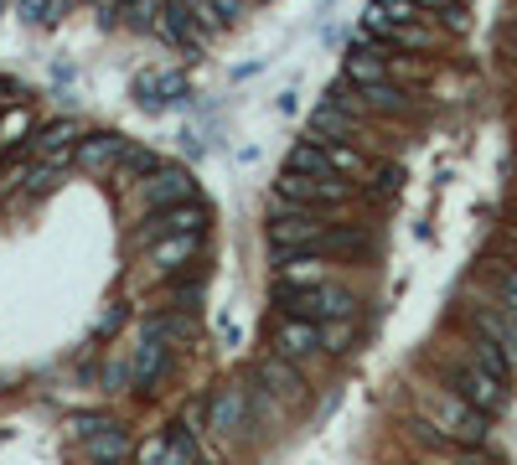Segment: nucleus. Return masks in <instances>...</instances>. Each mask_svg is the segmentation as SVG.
<instances>
[{"label": "nucleus", "instance_id": "obj_1", "mask_svg": "<svg viewBox=\"0 0 517 465\" xmlns=\"http://www.w3.org/2000/svg\"><path fill=\"white\" fill-rule=\"evenodd\" d=\"M419 414L440 424L455 445H481L486 440V414L476 403H466L455 388H419Z\"/></svg>", "mask_w": 517, "mask_h": 465}, {"label": "nucleus", "instance_id": "obj_2", "mask_svg": "<svg viewBox=\"0 0 517 465\" xmlns=\"http://www.w3.org/2000/svg\"><path fill=\"white\" fill-rule=\"evenodd\" d=\"M275 300L285 316H306V321H342L357 310L352 290L337 285V279H326V285H280L275 279Z\"/></svg>", "mask_w": 517, "mask_h": 465}, {"label": "nucleus", "instance_id": "obj_3", "mask_svg": "<svg viewBox=\"0 0 517 465\" xmlns=\"http://www.w3.org/2000/svg\"><path fill=\"white\" fill-rule=\"evenodd\" d=\"M445 388H455L466 403H476V409L492 419V414H502L507 403H512V393H507V378H497V372H486L471 352L466 357H455V362H445Z\"/></svg>", "mask_w": 517, "mask_h": 465}, {"label": "nucleus", "instance_id": "obj_4", "mask_svg": "<svg viewBox=\"0 0 517 465\" xmlns=\"http://www.w3.org/2000/svg\"><path fill=\"white\" fill-rule=\"evenodd\" d=\"M275 197L295 202V207H321V212H337L352 202V176H306V171H280L275 176Z\"/></svg>", "mask_w": 517, "mask_h": 465}, {"label": "nucleus", "instance_id": "obj_5", "mask_svg": "<svg viewBox=\"0 0 517 465\" xmlns=\"http://www.w3.org/2000/svg\"><path fill=\"white\" fill-rule=\"evenodd\" d=\"M140 223H145V228H140V238H145V243L171 238V233H207L212 207H207L202 197H192V202H176V207H161V212H145Z\"/></svg>", "mask_w": 517, "mask_h": 465}, {"label": "nucleus", "instance_id": "obj_6", "mask_svg": "<svg viewBox=\"0 0 517 465\" xmlns=\"http://www.w3.org/2000/svg\"><path fill=\"white\" fill-rule=\"evenodd\" d=\"M202 238L207 233H171V238H156V243H145V269L150 274H187L197 259H202Z\"/></svg>", "mask_w": 517, "mask_h": 465}, {"label": "nucleus", "instance_id": "obj_7", "mask_svg": "<svg viewBox=\"0 0 517 465\" xmlns=\"http://www.w3.org/2000/svg\"><path fill=\"white\" fill-rule=\"evenodd\" d=\"M192 197H197L192 171H176V166H161L150 181H140V207H145V212H161V207L192 202Z\"/></svg>", "mask_w": 517, "mask_h": 465}, {"label": "nucleus", "instance_id": "obj_8", "mask_svg": "<svg viewBox=\"0 0 517 465\" xmlns=\"http://www.w3.org/2000/svg\"><path fill=\"white\" fill-rule=\"evenodd\" d=\"M125 150H130L125 135H83V140L73 145V166L88 171V176H109V171H119Z\"/></svg>", "mask_w": 517, "mask_h": 465}, {"label": "nucleus", "instance_id": "obj_9", "mask_svg": "<svg viewBox=\"0 0 517 465\" xmlns=\"http://www.w3.org/2000/svg\"><path fill=\"white\" fill-rule=\"evenodd\" d=\"M275 352L290 357V362H311V357H321V352H326V347H321V321L285 316V321L275 326Z\"/></svg>", "mask_w": 517, "mask_h": 465}, {"label": "nucleus", "instance_id": "obj_10", "mask_svg": "<svg viewBox=\"0 0 517 465\" xmlns=\"http://www.w3.org/2000/svg\"><path fill=\"white\" fill-rule=\"evenodd\" d=\"M207 429H218V434L249 429V388L223 383L218 393H212V398H207Z\"/></svg>", "mask_w": 517, "mask_h": 465}, {"label": "nucleus", "instance_id": "obj_11", "mask_svg": "<svg viewBox=\"0 0 517 465\" xmlns=\"http://www.w3.org/2000/svg\"><path fill=\"white\" fill-rule=\"evenodd\" d=\"M171 352L176 347H166V341H156V336H140V347H135V357H130V383L140 388V393H150L166 372H171Z\"/></svg>", "mask_w": 517, "mask_h": 465}, {"label": "nucleus", "instance_id": "obj_12", "mask_svg": "<svg viewBox=\"0 0 517 465\" xmlns=\"http://www.w3.org/2000/svg\"><path fill=\"white\" fill-rule=\"evenodd\" d=\"M393 62H388V47H352L347 62H342V78L352 88H373V83H388Z\"/></svg>", "mask_w": 517, "mask_h": 465}, {"label": "nucleus", "instance_id": "obj_13", "mask_svg": "<svg viewBox=\"0 0 517 465\" xmlns=\"http://www.w3.org/2000/svg\"><path fill=\"white\" fill-rule=\"evenodd\" d=\"M471 321H476V331H486V336H492L497 341V347L517 362V316H512V310L497 300V305H476L471 310Z\"/></svg>", "mask_w": 517, "mask_h": 465}, {"label": "nucleus", "instance_id": "obj_14", "mask_svg": "<svg viewBox=\"0 0 517 465\" xmlns=\"http://www.w3.org/2000/svg\"><path fill=\"white\" fill-rule=\"evenodd\" d=\"M135 99L145 109L181 104V99H187V78H181V73H145V78H135Z\"/></svg>", "mask_w": 517, "mask_h": 465}, {"label": "nucleus", "instance_id": "obj_15", "mask_svg": "<svg viewBox=\"0 0 517 465\" xmlns=\"http://www.w3.org/2000/svg\"><path fill=\"white\" fill-rule=\"evenodd\" d=\"M275 279H280V285H326L331 259H321V254H280Z\"/></svg>", "mask_w": 517, "mask_h": 465}, {"label": "nucleus", "instance_id": "obj_16", "mask_svg": "<svg viewBox=\"0 0 517 465\" xmlns=\"http://www.w3.org/2000/svg\"><path fill=\"white\" fill-rule=\"evenodd\" d=\"M140 336H156V341H166V347H187L192 341V321H187V310H156V316H145V326H140Z\"/></svg>", "mask_w": 517, "mask_h": 465}, {"label": "nucleus", "instance_id": "obj_17", "mask_svg": "<svg viewBox=\"0 0 517 465\" xmlns=\"http://www.w3.org/2000/svg\"><path fill=\"white\" fill-rule=\"evenodd\" d=\"M88 455H94V465H119L130 455V440L119 424H99L94 434H88Z\"/></svg>", "mask_w": 517, "mask_h": 465}, {"label": "nucleus", "instance_id": "obj_18", "mask_svg": "<svg viewBox=\"0 0 517 465\" xmlns=\"http://www.w3.org/2000/svg\"><path fill=\"white\" fill-rule=\"evenodd\" d=\"M259 378H264L269 388H280L285 398H300V393H306V383H300V372H295V362H290V357H280V352H269V357H259Z\"/></svg>", "mask_w": 517, "mask_h": 465}, {"label": "nucleus", "instance_id": "obj_19", "mask_svg": "<svg viewBox=\"0 0 517 465\" xmlns=\"http://www.w3.org/2000/svg\"><path fill=\"white\" fill-rule=\"evenodd\" d=\"M285 166H290V171H306V176H342L337 166H331V155H326L311 135L290 145V161H285Z\"/></svg>", "mask_w": 517, "mask_h": 465}, {"label": "nucleus", "instance_id": "obj_20", "mask_svg": "<svg viewBox=\"0 0 517 465\" xmlns=\"http://www.w3.org/2000/svg\"><path fill=\"white\" fill-rule=\"evenodd\" d=\"M466 352H471V357H476V362H481L486 372H497V378H507V383H512L517 362H512V357H507V352H502V347H497V341L486 336V331H476V336L466 341Z\"/></svg>", "mask_w": 517, "mask_h": 465}, {"label": "nucleus", "instance_id": "obj_21", "mask_svg": "<svg viewBox=\"0 0 517 465\" xmlns=\"http://www.w3.org/2000/svg\"><path fill=\"white\" fill-rule=\"evenodd\" d=\"M362 104L378 109V114H409L414 109V93H404L399 83H373V88H357Z\"/></svg>", "mask_w": 517, "mask_h": 465}, {"label": "nucleus", "instance_id": "obj_22", "mask_svg": "<svg viewBox=\"0 0 517 465\" xmlns=\"http://www.w3.org/2000/svg\"><path fill=\"white\" fill-rule=\"evenodd\" d=\"M311 140L331 155V166H337L342 176H352V181H357V176H368V161H362V150H357L352 140H326V135H311Z\"/></svg>", "mask_w": 517, "mask_h": 465}, {"label": "nucleus", "instance_id": "obj_23", "mask_svg": "<svg viewBox=\"0 0 517 465\" xmlns=\"http://www.w3.org/2000/svg\"><path fill=\"white\" fill-rule=\"evenodd\" d=\"M388 47H409V52H435V26H424V21H404V26H393Z\"/></svg>", "mask_w": 517, "mask_h": 465}, {"label": "nucleus", "instance_id": "obj_24", "mask_svg": "<svg viewBox=\"0 0 517 465\" xmlns=\"http://www.w3.org/2000/svg\"><path fill=\"white\" fill-rule=\"evenodd\" d=\"M161 465H197V434H192V424H187V419H181V424L171 429V445H166Z\"/></svg>", "mask_w": 517, "mask_h": 465}, {"label": "nucleus", "instance_id": "obj_25", "mask_svg": "<svg viewBox=\"0 0 517 465\" xmlns=\"http://www.w3.org/2000/svg\"><path fill=\"white\" fill-rule=\"evenodd\" d=\"M73 145H78V124H68V119H63V124H47V130L37 135V145H32V150H37V155H68Z\"/></svg>", "mask_w": 517, "mask_h": 465}, {"label": "nucleus", "instance_id": "obj_26", "mask_svg": "<svg viewBox=\"0 0 517 465\" xmlns=\"http://www.w3.org/2000/svg\"><path fill=\"white\" fill-rule=\"evenodd\" d=\"M156 171H161V155L150 150V145H130V150H125V161H119V176H125V181L156 176Z\"/></svg>", "mask_w": 517, "mask_h": 465}, {"label": "nucleus", "instance_id": "obj_27", "mask_svg": "<svg viewBox=\"0 0 517 465\" xmlns=\"http://www.w3.org/2000/svg\"><path fill=\"white\" fill-rule=\"evenodd\" d=\"M68 161H73V155H37V171L26 176V186H32V192H52V186L63 181Z\"/></svg>", "mask_w": 517, "mask_h": 465}, {"label": "nucleus", "instance_id": "obj_28", "mask_svg": "<svg viewBox=\"0 0 517 465\" xmlns=\"http://www.w3.org/2000/svg\"><path fill=\"white\" fill-rule=\"evenodd\" d=\"M492 279H497V300L517 316V264H502V259H492Z\"/></svg>", "mask_w": 517, "mask_h": 465}, {"label": "nucleus", "instance_id": "obj_29", "mask_svg": "<svg viewBox=\"0 0 517 465\" xmlns=\"http://www.w3.org/2000/svg\"><path fill=\"white\" fill-rule=\"evenodd\" d=\"M166 305H171V310H197V305H202V279H192V285H187V279L171 285V290H166Z\"/></svg>", "mask_w": 517, "mask_h": 465}, {"label": "nucleus", "instance_id": "obj_30", "mask_svg": "<svg viewBox=\"0 0 517 465\" xmlns=\"http://www.w3.org/2000/svg\"><path fill=\"white\" fill-rule=\"evenodd\" d=\"M352 316H342V321H321V347L326 352H347V341H352V326H347Z\"/></svg>", "mask_w": 517, "mask_h": 465}, {"label": "nucleus", "instance_id": "obj_31", "mask_svg": "<svg viewBox=\"0 0 517 465\" xmlns=\"http://www.w3.org/2000/svg\"><path fill=\"white\" fill-rule=\"evenodd\" d=\"M57 11H68V0H21V16L37 21V26L57 21Z\"/></svg>", "mask_w": 517, "mask_h": 465}, {"label": "nucleus", "instance_id": "obj_32", "mask_svg": "<svg viewBox=\"0 0 517 465\" xmlns=\"http://www.w3.org/2000/svg\"><path fill=\"white\" fill-rule=\"evenodd\" d=\"M399 181H404V176H399V166H383V171H373L368 197H378V202H383V197H399Z\"/></svg>", "mask_w": 517, "mask_h": 465}, {"label": "nucleus", "instance_id": "obj_33", "mask_svg": "<svg viewBox=\"0 0 517 465\" xmlns=\"http://www.w3.org/2000/svg\"><path fill=\"white\" fill-rule=\"evenodd\" d=\"M166 445H171V434H150L145 445H135V465H161Z\"/></svg>", "mask_w": 517, "mask_h": 465}, {"label": "nucleus", "instance_id": "obj_34", "mask_svg": "<svg viewBox=\"0 0 517 465\" xmlns=\"http://www.w3.org/2000/svg\"><path fill=\"white\" fill-rule=\"evenodd\" d=\"M212 6H218V16H223V21L233 26V21H238L243 11H249V6H254V0H212Z\"/></svg>", "mask_w": 517, "mask_h": 465}, {"label": "nucleus", "instance_id": "obj_35", "mask_svg": "<svg viewBox=\"0 0 517 465\" xmlns=\"http://www.w3.org/2000/svg\"><path fill=\"white\" fill-rule=\"evenodd\" d=\"M119 326H125V305H114V310H109V316L99 321V336H114Z\"/></svg>", "mask_w": 517, "mask_h": 465}, {"label": "nucleus", "instance_id": "obj_36", "mask_svg": "<svg viewBox=\"0 0 517 465\" xmlns=\"http://www.w3.org/2000/svg\"><path fill=\"white\" fill-rule=\"evenodd\" d=\"M275 109H280V114L290 119V114L300 109V93H295V88H285V93H280V104H275Z\"/></svg>", "mask_w": 517, "mask_h": 465}, {"label": "nucleus", "instance_id": "obj_37", "mask_svg": "<svg viewBox=\"0 0 517 465\" xmlns=\"http://www.w3.org/2000/svg\"><path fill=\"white\" fill-rule=\"evenodd\" d=\"M233 161H238V166H254V161H259V145H254V140H249V145H238Z\"/></svg>", "mask_w": 517, "mask_h": 465}, {"label": "nucleus", "instance_id": "obj_38", "mask_svg": "<svg viewBox=\"0 0 517 465\" xmlns=\"http://www.w3.org/2000/svg\"><path fill=\"white\" fill-rule=\"evenodd\" d=\"M16 99H21V88L11 78H0V104H16Z\"/></svg>", "mask_w": 517, "mask_h": 465}, {"label": "nucleus", "instance_id": "obj_39", "mask_svg": "<svg viewBox=\"0 0 517 465\" xmlns=\"http://www.w3.org/2000/svg\"><path fill=\"white\" fill-rule=\"evenodd\" d=\"M512 47H517V31H512Z\"/></svg>", "mask_w": 517, "mask_h": 465}]
</instances>
